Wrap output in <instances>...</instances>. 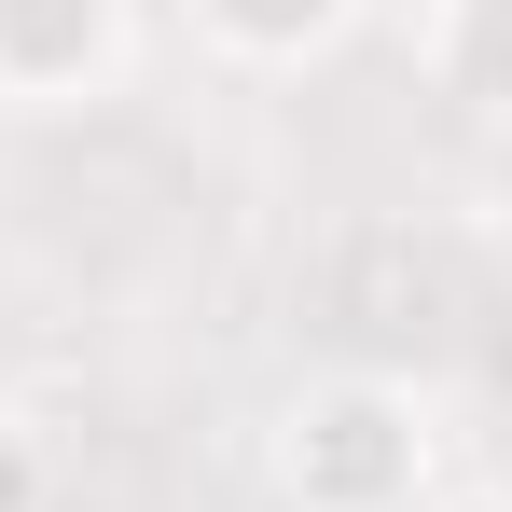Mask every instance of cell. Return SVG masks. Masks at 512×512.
Listing matches in <instances>:
<instances>
[{
  "mask_svg": "<svg viewBox=\"0 0 512 512\" xmlns=\"http://www.w3.org/2000/svg\"><path fill=\"white\" fill-rule=\"evenodd\" d=\"M263 485H277V512H429L443 499V402L416 374L319 360V374L277 388Z\"/></svg>",
  "mask_w": 512,
  "mask_h": 512,
  "instance_id": "6da1fadb",
  "label": "cell"
},
{
  "mask_svg": "<svg viewBox=\"0 0 512 512\" xmlns=\"http://www.w3.org/2000/svg\"><path fill=\"white\" fill-rule=\"evenodd\" d=\"M194 14V42L222 56V70H250V84H291V70H319L360 42V14L374 0H180Z\"/></svg>",
  "mask_w": 512,
  "mask_h": 512,
  "instance_id": "3957f363",
  "label": "cell"
},
{
  "mask_svg": "<svg viewBox=\"0 0 512 512\" xmlns=\"http://www.w3.org/2000/svg\"><path fill=\"white\" fill-rule=\"evenodd\" d=\"M139 70V0H0V111L70 125Z\"/></svg>",
  "mask_w": 512,
  "mask_h": 512,
  "instance_id": "7a4b0ae2",
  "label": "cell"
},
{
  "mask_svg": "<svg viewBox=\"0 0 512 512\" xmlns=\"http://www.w3.org/2000/svg\"><path fill=\"white\" fill-rule=\"evenodd\" d=\"M429 512H512V499H499V485H443Z\"/></svg>",
  "mask_w": 512,
  "mask_h": 512,
  "instance_id": "5b68a950",
  "label": "cell"
},
{
  "mask_svg": "<svg viewBox=\"0 0 512 512\" xmlns=\"http://www.w3.org/2000/svg\"><path fill=\"white\" fill-rule=\"evenodd\" d=\"M416 70L429 97H457L471 125L512 139V0H416Z\"/></svg>",
  "mask_w": 512,
  "mask_h": 512,
  "instance_id": "277c9868",
  "label": "cell"
},
{
  "mask_svg": "<svg viewBox=\"0 0 512 512\" xmlns=\"http://www.w3.org/2000/svg\"><path fill=\"white\" fill-rule=\"evenodd\" d=\"M499 499H512V471H499Z\"/></svg>",
  "mask_w": 512,
  "mask_h": 512,
  "instance_id": "8992f818",
  "label": "cell"
}]
</instances>
